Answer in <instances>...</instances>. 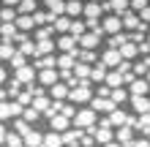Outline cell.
I'll use <instances>...</instances> for the list:
<instances>
[{"label": "cell", "mask_w": 150, "mask_h": 147, "mask_svg": "<svg viewBox=\"0 0 150 147\" xmlns=\"http://www.w3.org/2000/svg\"><path fill=\"white\" fill-rule=\"evenodd\" d=\"M41 8L55 16H66V0H41Z\"/></svg>", "instance_id": "16"}, {"label": "cell", "mask_w": 150, "mask_h": 147, "mask_svg": "<svg viewBox=\"0 0 150 147\" xmlns=\"http://www.w3.org/2000/svg\"><path fill=\"white\" fill-rule=\"evenodd\" d=\"M85 3H87V0H66V16L82 19V16H85Z\"/></svg>", "instance_id": "15"}, {"label": "cell", "mask_w": 150, "mask_h": 147, "mask_svg": "<svg viewBox=\"0 0 150 147\" xmlns=\"http://www.w3.org/2000/svg\"><path fill=\"white\" fill-rule=\"evenodd\" d=\"M98 112H93L90 106H82L76 112V117H74V128H79V131H87V128H93V125H98Z\"/></svg>", "instance_id": "2"}, {"label": "cell", "mask_w": 150, "mask_h": 147, "mask_svg": "<svg viewBox=\"0 0 150 147\" xmlns=\"http://www.w3.org/2000/svg\"><path fill=\"white\" fill-rule=\"evenodd\" d=\"M96 96H98V98H112V87H107V84H98V87H96Z\"/></svg>", "instance_id": "31"}, {"label": "cell", "mask_w": 150, "mask_h": 147, "mask_svg": "<svg viewBox=\"0 0 150 147\" xmlns=\"http://www.w3.org/2000/svg\"><path fill=\"white\" fill-rule=\"evenodd\" d=\"M52 27H55L57 36H68V33H71V27H74V19H71V16H57Z\"/></svg>", "instance_id": "20"}, {"label": "cell", "mask_w": 150, "mask_h": 147, "mask_svg": "<svg viewBox=\"0 0 150 147\" xmlns=\"http://www.w3.org/2000/svg\"><path fill=\"white\" fill-rule=\"evenodd\" d=\"M22 117L28 120L30 125H36V123H41V120H44V117H41V112H36L33 106H28V109H25V115H22Z\"/></svg>", "instance_id": "29"}, {"label": "cell", "mask_w": 150, "mask_h": 147, "mask_svg": "<svg viewBox=\"0 0 150 147\" xmlns=\"http://www.w3.org/2000/svg\"><path fill=\"white\" fill-rule=\"evenodd\" d=\"M101 25H104L107 38H109V36H120V33H126V27H123V16H117V14H107Z\"/></svg>", "instance_id": "4"}, {"label": "cell", "mask_w": 150, "mask_h": 147, "mask_svg": "<svg viewBox=\"0 0 150 147\" xmlns=\"http://www.w3.org/2000/svg\"><path fill=\"white\" fill-rule=\"evenodd\" d=\"M107 87H112V90H120V87H126V74L123 71H117V68H115V71H109V76H107Z\"/></svg>", "instance_id": "19"}, {"label": "cell", "mask_w": 150, "mask_h": 147, "mask_svg": "<svg viewBox=\"0 0 150 147\" xmlns=\"http://www.w3.org/2000/svg\"><path fill=\"white\" fill-rule=\"evenodd\" d=\"M109 71H112V68H107L104 63L93 65V76H90V82L96 84V87H98V84H104V82H107V76H109Z\"/></svg>", "instance_id": "21"}, {"label": "cell", "mask_w": 150, "mask_h": 147, "mask_svg": "<svg viewBox=\"0 0 150 147\" xmlns=\"http://www.w3.org/2000/svg\"><path fill=\"white\" fill-rule=\"evenodd\" d=\"M87 3H101V6H104V3H107V0H87Z\"/></svg>", "instance_id": "34"}, {"label": "cell", "mask_w": 150, "mask_h": 147, "mask_svg": "<svg viewBox=\"0 0 150 147\" xmlns=\"http://www.w3.org/2000/svg\"><path fill=\"white\" fill-rule=\"evenodd\" d=\"M79 52V41L68 33V36H57V55H76Z\"/></svg>", "instance_id": "7"}, {"label": "cell", "mask_w": 150, "mask_h": 147, "mask_svg": "<svg viewBox=\"0 0 150 147\" xmlns=\"http://www.w3.org/2000/svg\"><path fill=\"white\" fill-rule=\"evenodd\" d=\"M30 63H33L30 57H25L22 52H16V55H14V60H11V63H8V65H11V71H19V68H25V65H30Z\"/></svg>", "instance_id": "28"}, {"label": "cell", "mask_w": 150, "mask_h": 147, "mask_svg": "<svg viewBox=\"0 0 150 147\" xmlns=\"http://www.w3.org/2000/svg\"><path fill=\"white\" fill-rule=\"evenodd\" d=\"M104 147H123V144H120L117 139H115V142H109V144H104Z\"/></svg>", "instance_id": "33"}, {"label": "cell", "mask_w": 150, "mask_h": 147, "mask_svg": "<svg viewBox=\"0 0 150 147\" xmlns=\"http://www.w3.org/2000/svg\"><path fill=\"white\" fill-rule=\"evenodd\" d=\"M90 109H93V112H98V115L104 117V115H112V112H115V109H120V106H117L112 98H98V96H96V98L90 101Z\"/></svg>", "instance_id": "9"}, {"label": "cell", "mask_w": 150, "mask_h": 147, "mask_svg": "<svg viewBox=\"0 0 150 147\" xmlns=\"http://www.w3.org/2000/svg\"><path fill=\"white\" fill-rule=\"evenodd\" d=\"M145 79H147V82H150V74H147V76H145Z\"/></svg>", "instance_id": "35"}, {"label": "cell", "mask_w": 150, "mask_h": 147, "mask_svg": "<svg viewBox=\"0 0 150 147\" xmlns=\"http://www.w3.org/2000/svg\"><path fill=\"white\" fill-rule=\"evenodd\" d=\"M47 38H57V33H55L52 25H49V27H38L36 33H33V41H36V44H38V41H47Z\"/></svg>", "instance_id": "26"}, {"label": "cell", "mask_w": 150, "mask_h": 147, "mask_svg": "<svg viewBox=\"0 0 150 147\" xmlns=\"http://www.w3.org/2000/svg\"><path fill=\"white\" fill-rule=\"evenodd\" d=\"M16 44L14 41H8V38H0V60H3V65H8L14 60V55H16Z\"/></svg>", "instance_id": "14"}, {"label": "cell", "mask_w": 150, "mask_h": 147, "mask_svg": "<svg viewBox=\"0 0 150 147\" xmlns=\"http://www.w3.org/2000/svg\"><path fill=\"white\" fill-rule=\"evenodd\" d=\"M147 41H150V33H147Z\"/></svg>", "instance_id": "36"}, {"label": "cell", "mask_w": 150, "mask_h": 147, "mask_svg": "<svg viewBox=\"0 0 150 147\" xmlns=\"http://www.w3.org/2000/svg\"><path fill=\"white\" fill-rule=\"evenodd\" d=\"M14 79L22 82L25 87H30V84H38V71H36V68H33V63H30V65L19 68V71H14Z\"/></svg>", "instance_id": "5"}, {"label": "cell", "mask_w": 150, "mask_h": 147, "mask_svg": "<svg viewBox=\"0 0 150 147\" xmlns=\"http://www.w3.org/2000/svg\"><path fill=\"white\" fill-rule=\"evenodd\" d=\"M128 106L134 115H150V96H131Z\"/></svg>", "instance_id": "11"}, {"label": "cell", "mask_w": 150, "mask_h": 147, "mask_svg": "<svg viewBox=\"0 0 150 147\" xmlns=\"http://www.w3.org/2000/svg\"><path fill=\"white\" fill-rule=\"evenodd\" d=\"M25 115V106L19 101H0V120H3V125H8V120H19Z\"/></svg>", "instance_id": "3"}, {"label": "cell", "mask_w": 150, "mask_h": 147, "mask_svg": "<svg viewBox=\"0 0 150 147\" xmlns=\"http://www.w3.org/2000/svg\"><path fill=\"white\" fill-rule=\"evenodd\" d=\"M104 11H107V14L123 16V14L131 11V0H107V3H104Z\"/></svg>", "instance_id": "12"}, {"label": "cell", "mask_w": 150, "mask_h": 147, "mask_svg": "<svg viewBox=\"0 0 150 147\" xmlns=\"http://www.w3.org/2000/svg\"><path fill=\"white\" fill-rule=\"evenodd\" d=\"M68 96H71V87H68L66 82H57L55 87H49V98L52 101H68Z\"/></svg>", "instance_id": "17"}, {"label": "cell", "mask_w": 150, "mask_h": 147, "mask_svg": "<svg viewBox=\"0 0 150 147\" xmlns=\"http://www.w3.org/2000/svg\"><path fill=\"white\" fill-rule=\"evenodd\" d=\"M112 101L117 103V106H123V103H128V101H131V93H128V87H120V90H112Z\"/></svg>", "instance_id": "27"}, {"label": "cell", "mask_w": 150, "mask_h": 147, "mask_svg": "<svg viewBox=\"0 0 150 147\" xmlns=\"http://www.w3.org/2000/svg\"><path fill=\"white\" fill-rule=\"evenodd\" d=\"M47 128H49V131H55V134H66V131H71V128H74V120H68L63 115H55L52 120H47Z\"/></svg>", "instance_id": "10"}, {"label": "cell", "mask_w": 150, "mask_h": 147, "mask_svg": "<svg viewBox=\"0 0 150 147\" xmlns=\"http://www.w3.org/2000/svg\"><path fill=\"white\" fill-rule=\"evenodd\" d=\"M128 93L131 96H150V82L147 79H137L128 84Z\"/></svg>", "instance_id": "22"}, {"label": "cell", "mask_w": 150, "mask_h": 147, "mask_svg": "<svg viewBox=\"0 0 150 147\" xmlns=\"http://www.w3.org/2000/svg\"><path fill=\"white\" fill-rule=\"evenodd\" d=\"M147 6H150V0H131V11L134 14H142Z\"/></svg>", "instance_id": "30"}, {"label": "cell", "mask_w": 150, "mask_h": 147, "mask_svg": "<svg viewBox=\"0 0 150 147\" xmlns=\"http://www.w3.org/2000/svg\"><path fill=\"white\" fill-rule=\"evenodd\" d=\"M120 55H123V60H128V63H137V60L142 57V55H139V46H137V44H131V41L120 49Z\"/></svg>", "instance_id": "23"}, {"label": "cell", "mask_w": 150, "mask_h": 147, "mask_svg": "<svg viewBox=\"0 0 150 147\" xmlns=\"http://www.w3.org/2000/svg\"><path fill=\"white\" fill-rule=\"evenodd\" d=\"M74 74H76V79H79V82H90V76H93V65H85V63H76V68H74Z\"/></svg>", "instance_id": "25"}, {"label": "cell", "mask_w": 150, "mask_h": 147, "mask_svg": "<svg viewBox=\"0 0 150 147\" xmlns=\"http://www.w3.org/2000/svg\"><path fill=\"white\" fill-rule=\"evenodd\" d=\"M104 16H107V11H104L101 3H85V16H82V19H87V22H101Z\"/></svg>", "instance_id": "13"}, {"label": "cell", "mask_w": 150, "mask_h": 147, "mask_svg": "<svg viewBox=\"0 0 150 147\" xmlns=\"http://www.w3.org/2000/svg\"><path fill=\"white\" fill-rule=\"evenodd\" d=\"M101 63L107 65V68H120L123 65V55H120V49H109V46H104L101 49Z\"/></svg>", "instance_id": "8"}, {"label": "cell", "mask_w": 150, "mask_h": 147, "mask_svg": "<svg viewBox=\"0 0 150 147\" xmlns=\"http://www.w3.org/2000/svg\"><path fill=\"white\" fill-rule=\"evenodd\" d=\"M19 3H22V0H3L6 8H19Z\"/></svg>", "instance_id": "32"}, {"label": "cell", "mask_w": 150, "mask_h": 147, "mask_svg": "<svg viewBox=\"0 0 150 147\" xmlns=\"http://www.w3.org/2000/svg\"><path fill=\"white\" fill-rule=\"evenodd\" d=\"M96 98V84L93 82H79L76 87L71 90V96H68V103H74V106H90V101Z\"/></svg>", "instance_id": "1"}, {"label": "cell", "mask_w": 150, "mask_h": 147, "mask_svg": "<svg viewBox=\"0 0 150 147\" xmlns=\"http://www.w3.org/2000/svg\"><path fill=\"white\" fill-rule=\"evenodd\" d=\"M79 63H85V65H98V63H101V57H98V52L79 49Z\"/></svg>", "instance_id": "24"}, {"label": "cell", "mask_w": 150, "mask_h": 147, "mask_svg": "<svg viewBox=\"0 0 150 147\" xmlns=\"http://www.w3.org/2000/svg\"><path fill=\"white\" fill-rule=\"evenodd\" d=\"M101 41H107V36H101V33H85V36L79 38V49L98 52L101 49Z\"/></svg>", "instance_id": "6"}, {"label": "cell", "mask_w": 150, "mask_h": 147, "mask_svg": "<svg viewBox=\"0 0 150 147\" xmlns=\"http://www.w3.org/2000/svg\"><path fill=\"white\" fill-rule=\"evenodd\" d=\"M76 63H79V52H76V55H57V68H60V71H74V68H76Z\"/></svg>", "instance_id": "18"}]
</instances>
